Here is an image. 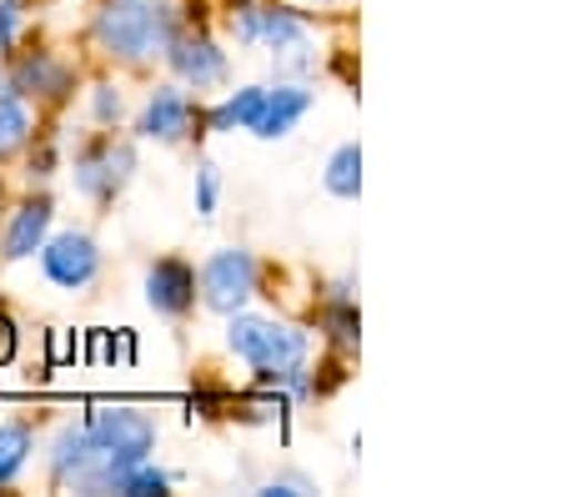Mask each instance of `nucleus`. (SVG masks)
Wrapping results in <instances>:
<instances>
[{"label": "nucleus", "instance_id": "12", "mask_svg": "<svg viewBox=\"0 0 567 497\" xmlns=\"http://www.w3.org/2000/svg\"><path fill=\"white\" fill-rule=\"evenodd\" d=\"M45 477L51 487H71V493H91V477H96V453H91V437L81 422H65L61 433L45 443Z\"/></svg>", "mask_w": 567, "mask_h": 497}, {"label": "nucleus", "instance_id": "17", "mask_svg": "<svg viewBox=\"0 0 567 497\" xmlns=\"http://www.w3.org/2000/svg\"><path fill=\"white\" fill-rule=\"evenodd\" d=\"M86 111H91V126L116 131L121 116H126V86L111 81V76H96L91 81V91H86Z\"/></svg>", "mask_w": 567, "mask_h": 497}, {"label": "nucleus", "instance_id": "10", "mask_svg": "<svg viewBox=\"0 0 567 497\" xmlns=\"http://www.w3.org/2000/svg\"><path fill=\"white\" fill-rule=\"evenodd\" d=\"M55 231V201L51 191H35L25 186V196H16L0 217V261L16 267V261H31L41 251V241Z\"/></svg>", "mask_w": 567, "mask_h": 497}, {"label": "nucleus", "instance_id": "24", "mask_svg": "<svg viewBox=\"0 0 567 497\" xmlns=\"http://www.w3.org/2000/svg\"><path fill=\"white\" fill-rule=\"evenodd\" d=\"M16 358H21V322L0 307V367H11Z\"/></svg>", "mask_w": 567, "mask_h": 497}, {"label": "nucleus", "instance_id": "16", "mask_svg": "<svg viewBox=\"0 0 567 497\" xmlns=\"http://www.w3.org/2000/svg\"><path fill=\"white\" fill-rule=\"evenodd\" d=\"M261 96H267V86H241V91H231V96H221L216 106H202V126L216 131V136H231V131H251V121H257V111H261Z\"/></svg>", "mask_w": 567, "mask_h": 497}, {"label": "nucleus", "instance_id": "22", "mask_svg": "<svg viewBox=\"0 0 567 497\" xmlns=\"http://www.w3.org/2000/svg\"><path fill=\"white\" fill-rule=\"evenodd\" d=\"M216 206H221V172H216V162H202L196 166V217L212 221Z\"/></svg>", "mask_w": 567, "mask_h": 497}, {"label": "nucleus", "instance_id": "1", "mask_svg": "<svg viewBox=\"0 0 567 497\" xmlns=\"http://www.w3.org/2000/svg\"><path fill=\"white\" fill-rule=\"evenodd\" d=\"M176 31H182V6L172 0H96L86 41L96 45L101 61L146 71L166 55Z\"/></svg>", "mask_w": 567, "mask_h": 497}, {"label": "nucleus", "instance_id": "19", "mask_svg": "<svg viewBox=\"0 0 567 497\" xmlns=\"http://www.w3.org/2000/svg\"><path fill=\"white\" fill-rule=\"evenodd\" d=\"M327 191L342 196V201H357L362 191V146H337L332 162H327Z\"/></svg>", "mask_w": 567, "mask_h": 497}, {"label": "nucleus", "instance_id": "26", "mask_svg": "<svg viewBox=\"0 0 567 497\" xmlns=\"http://www.w3.org/2000/svg\"><path fill=\"white\" fill-rule=\"evenodd\" d=\"M231 6H247V0H226V11H231Z\"/></svg>", "mask_w": 567, "mask_h": 497}, {"label": "nucleus", "instance_id": "2", "mask_svg": "<svg viewBox=\"0 0 567 497\" xmlns=\"http://www.w3.org/2000/svg\"><path fill=\"white\" fill-rule=\"evenodd\" d=\"M81 427H86L91 437V453H96V477H91V497L111 493L116 487V477L126 473V467L146 463L151 453H156V417L141 407H91L86 417H81Z\"/></svg>", "mask_w": 567, "mask_h": 497}, {"label": "nucleus", "instance_id": "6", "mask_svg": "<svg viewBox=\"0 0 567 497\" xmlns=\"http://www.w3.org/2000/svg\"><path fill=\"white\" fill-rule=\"evenodd\" d=\"M6 81L16 96H25L35 111L41 106H65L75 96V65L51 45H16L6 55Z\"/></svg>", "mask_w": 567, "mask_h": 497}, {"label": "nucleus", "instance_id": "23", "mask_svg": "<svg viewBox=\"0 0 567 497\" xmlns=\"http://www.w3.org/2000/svg\"><path fill=\"white\" fill-rule=\"evenodd\" d=\"M327 332H332L337 346H357V307L352 302H337L327 312Z\"/></svg>", "mask_w": 567, "mask_h": 497}, {"label": "nucleus", "instance_id": "14", "mask_svg": "<svg viewBox=\"0 0 567 497\" xmlns=\"http://www.w3.org/2000/svg\"><path fill=\"white\" fill-rule=\"evenodd\" d=\"M311 91L307 86H267V96H261V111H257V121H251V136H261V141H281L291 126H297L301 116L311 111Z\"/></svg>", "mask_w": 567, "mask_h": 497}, {"label": "nucleus", "instance_id": "21", "mask_svg": "<svg viewBox=\"0 0 567 497\" xmlns=\"http://www.w3.org/2000/svg\"><path fill=\"white\" fill-rule=\"evenodd\" d=\"M21 156H25V186H45L55 176V166H61V152H55L51 136H35Z\"/></svg>", "mask_w": 567, "mask_h": 497}, {"label": "nucleus", "instance_id": "15", "mask_svg": "<svg viewBox=\"0 0 567 497\" xmlns=\"http://www.w3.org/2000/svg\"><path fill=\"white\" fill-rule=\"evenodd\" d=\"M35 447H41V437H35L31 417H0V493L25 477Z\"/></svg>", "mask_w": 567, "mask_h": 497}, {"label": "nucleus", "instance_id": "25", "mask_svg": "<svg viewBox=\"0 0 567 497\" xmlns=\"http://www.w3.org/2000/svg\"><path fill=\"white\" fill-rule=\"evenodd\" d=\"M71 358H75L71 336H65V332H51V367H61V362H71Z\"/></svg>", "mask_w": 567, "mask_h": 497}, {"label": "nucleus", "instance_id": "8", "mask_svg": "<svg viewBox=\"0 0 567 497\" xmlns=\"http://www.w3.org/2000/svg\"><path fill=\"white\" fill-rule=\"evenodd\" d=\"M35 257H41V277L51 281L55 292H91V287L101 281V267H106L101 241L91 237V231H81V227L51 231Z\"/></svg>", "mask_w": 567, "mask_h": 497}, {"label": "nucleus", "instance_id": "7", "mask_svg": "<svg viewBox=\"0 0 567 497\" xmlns=\"http://www.w3.org/2000/svg\"><path fill=\"white\" fill-rule=\"evenodd\" d=\"M166 71H172L176 86L196 91V96H206V91L226 86V76H231V55L221 51V41H216L212 31H202V25L182 21V31L172 35V45H166Z\"/></svg>", "mask_w": 567, "mask_h": 497}, {"label": "nucleus", "instance_id": "3", "mask_svg": "<svg viewBox=\"0 0 567 497\" xmlns=\"http://www.w3.org/2000/svg\"><path fill=\"white\" fill-rule=\"evenodd\" d=\"M226 346L236 362H247L261 382H287L297 367H307V332L277 317H257V312H231L226 317Z\"/></svg>", "mask_w": 567, "mask_h": 497}, {"label": "nucleus", "instance_id": "18", "mask_svg": "<svg viewBox=\"0 0 567 497\" xmlns=\"http://www.w3.org/2000/svg\"><path fill=\"white\" fill-rule=\"evenodd\" d=\"M172 487H176V473H166V467H156V457H146V463L126 467L111 493H121V497H166Z\"/></svg>", "mask_w": 567, "mask_h": 497}, {"label": "nucleus", "instance_id": "9", "mask_svg": "<svg viewBox=\"0 0 567 497\" xmlns=\"http://www.w3.org/2000/svg\"><path fill=\"white\" fill-rule=\"evenodd\" d=\"M136 136L156 141V146H182V141L202 136V96H192L176 81H161L146 91L136 111Z\"/></svg>", "mask_w": 567, "mask_h": 497}, {"label": "nucleus", "instance_id": "11", "mask_svg": "<svg viewBox=\"0 0 567 497\" xmlns=\"http://www.w3.org/2000/svg\"><path fill=\"white\" fill-rule=\"evenodd\" d=\"M146 307L166 322H186L196 312V267L186 257H161L146 267Z\"/></svg>", "mask_w": 567, "mask_h": 497}, {"label": "nucleus", "instance_id": "4", "mask_svg": "<svg viewBox=\"0 0 567 497\" xmlns=\"http://www.w3.org/2000/svg\"><path fill=\"white\" fill-rule=\"evenodd\" d=\"M136 176V146L116 131H91L71 156V182L91 206H111Z\"/></svg>", "mask_w": 567, "mask_h": 497}, {"label": "nucleus", "instance_id": "5", "mask_svg": "<svg viewBox=\"0 0 567 497\" xmlns=\"http://www.w3.org/2000/svg\"><path fill=\"white\" fill-rule=\"evenodd\" d=\"M261 292V267L247 247H221L196 271V302L216 317H231Z\"/></svg>", "mask_w": 567, "mask_h": 497}, {"label": "nucleus", "instance_id": "13", "mask_svg": "<svg viewBox=\"0 0 567 497\" xmlns=\"http://www.w3.org/2000/svg\"><path fill=\"white\" fill-rule=\"evenodd\" d=\"M35 136H41V111H35L25 96H16L6 71H0V166L16 162Z\"/></svg>", "mask_w": 567, "mask_h": 497}, {"label": "nucleus", "instance_id": "20", "mask_svg": "<svg viewBox=\"0 0 567 497\" xmlns=\"http://www.w3.org/2000/svg\"><path fill=\"white\" fill-rule=\"evenodd\" d=\"M31 31V0H0V55H11Z\"/></svg>", "mask_w": 567, "mask_h": 497}]
</instances>
